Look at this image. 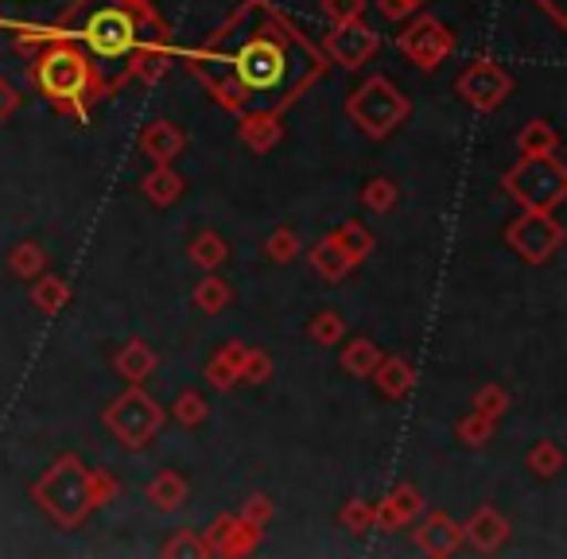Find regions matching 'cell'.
Returning a JSON list of instances; mask_svg holds the SVG:
<instances>
[{"mask_svg": "<svg viewBox=\"0 0 567 559\" xmlns=\"http://www.w3.org/2000/svg\"><path fill=\"white\" fill-rule=\"evenodd\" d=\"M28 79L51 110L74 121H86L90 110L113 94L102 71L63 35H43V48L28 66Z\"/></svg>", "mask_w": 567, "mask_h": 559, "instance_id": "cell-1", "label": "cell"}, {"mask_svg": "<svg viewBox=\"0 0 567 559\" xmlns=\"http://www.w3.org/2000/svg\"><path fill=\"white\" fill-rule=\"evenodd\" d=\"M117 497V482L105 470L86 466L79 455H59L40 482H32V501L55 520L59 528H79L86 517Z\"/></svg>", "mask_w": 567, "mask_h": 559, "instance_id": "cell-2", "label": "cell"}, {"mask_svg": "<svg viewBox=\"0 0 567 559\" xmlns=\"http://www.w3.org/2000/svg\"><path fill=\"white\" fill-rule=\"evenodd\" d=\"M82 40L94 55L125 59L144 40H172V28L152 12L148 0H110L86 17Z\"/></svg>", "mask_w": 567, "mask_h": 559, "instance_id": "cell-3", "label": "cell"}, {"mask_svg": "<svg viewBox=\"0 0 567 559\" xmlns=\"http://www.w3.org/2000/svg\"><path fill=\"white\" fill-rule=\"evenodd\" d=\"M502 190L520 210L551 214L567 198V167L556 159V152L551 156H520L502 175Z\"/></svg>", "mask_w": 567, "mask_h": 559, "instance_id": "cell-4", "label": "cell"}, {"mask_svg": "<svg viewBox=\"0 0 567 559\" xmlns=\"http://www.w3.org/2000/svg\"><path fill=\"white\" fill-rule=\"evenodd\" d=\"M412 113V102L404 97V90H396L385 74L365 79L354 94L347 97V117L354 121V128L370 141H385L389 133L404 125V117Z\"/></svg>", "mask_w": 567, "mask_h": 559, "instance_id": "cell-5", "label": "cell"}, {"mask_svg": "<svg viewBox=\"0 0 567 559\" xmlns=\"http://www.w3.org/2000/svg\"><path fill=\"white\" fill-rule=\"evenodd\" d=\"M102 420L121 447L144 451L159 435V427H164V408H159L141 385H128L121 396H113Z\"/></svg>", "mask_w": 567, "mask_h": 559, "instance_id": "cell-6", "label": "cell"}, {"mask_svg": "<svg viewBox=\"0 0 567 559\" xmlns=\"http://www.w3.org/2000/svg\"><path fill=\"white\" fill-rule=\"evenodd\" d=\"M517 90L513 74L505 71L497 59H474L463 74L455 79V94L471 105L474 113H494L509 102V94Z\"/></svg>", "mask_w": 567, "mask_h": 559, "instance_id": "cell-7", "label": "cell"}, {"mask_svg": "<svg viewBox=\"0 0 567 559\" xmlns=\"http://www.w3.org/2000/svg\"><path fill=\"white\" fill-rule=\"evenodd\" d=\"M505 241L509 249L517 252L525 265H544L559 252L564 245V226H559L551 214H540V210H520L517 218L505 226Z\"/></svg>", "mask_w": 567, "mask_h": 559, "instance_id": "cell-8", "label": "cell"}, {"mask_svg": "<svg viewBox=\"0 0 567 559\" xmlns=\"http://www.w3.org/2000/svg\"><path fill=\"white\" fill-rule=\"evenodd\" d=\"M396 48H401V55L409 59L412 66L432 74L455 55V32L435 17H416L401 35H396Z\"/></svg>", "mask_w": 567, "mask_h": 559, "instance_id": "cell-9", "label": "cell"}, {"mask_svg": "<svg viewBox=\"0 0 567 559\" xmlns=\"http://www.w3.org/2000/svg\"><path fill=\"white\" fill-rule=\"evenodd\" d=\"M381 51V35L373 32L365 20H350V24H334L331 32L323 35V55L331 59L342 71H358L365 66L373 55Z\"/></svg>", "mask_w": 567, "mask_h": 559, "instance_id": "cell-10", "label": "cell"}, {"mask_svg": "<svg viewBox=\"0 0 567 559\" xmlns=\"http://www.w3.org/2000/svg\"><path fill=\"white\" fill-rule=\"evenodd\" d=\"M260 532H265V528L249 525V520H241L237 513H221L203 532V540L210 556H249L260 544Z\"/></svg>", "mask_w": 567, "mask_h": 559, "instance_id": "cell-11", "label": "cell"}, {"mask_svg": "<svg viewBox=\"0 0 567 559\" xmlns=\"http://www.w3.org/2000/svg\"><path fill=\"white\" fill-rule=\"evenodd\" d=\"M237 136H241V144L249 152H257V156H265V152H272L276 144H280L284 136V113L272 110V105H257V110H241L237 113Z\"/></svg>", "mask_w": 567, "mask_h": 559, "instance_id": "cell-12", "label": "cell"}, {"mask_svg": "<svg viewBox=\"0 0 567 559\" xmlns=\"http://www.w3.org/2000/svg\"><path fill=\"white\" fill-rule=\"evenodd\" d=\"M125 59H128V71L121 74V82H144V86H156V82L167 79V71H172V40H144V43H136Z\"/></svg>", "mask_w": 567, "mask_h": 559, "instance_id": "cell-13", "label": "cell"}, {"mask_svg": "<svg viewBox=\"0 0 567 559\" xmlns=\"http://www.w3.org/2000/svg\"><path fill=\"white\" fill-rule=\"evenodd\" d=\"M412 536H416V548L432 559L455 556L463 548V525L455 517H447V513H427Z\"/></svg>", "mask_w": 567, "mask_h": 559, "instance_id": "cell-14", "label": "cell"}, {"mask_svg": "<svg viewBox=\"0 0 567 559\" xmlns=\"http://www.w3.org/2000/svg\"><path fill=\"white\" fill-rule=\"evenodd\" d=\"M373 513H378V525L381 528H412V520L424 517V497H420L416 486H393L385 497H381V505H373Z\"/></svg>", "mask_w": 567, "mask_h": 559, "instance_id": "cell-15", "label": "cell"}, {"mask_svg": "<svg viewBox=\"0 0 567 559\" xmlns=\"http://www.w3.org/2000/svg\"><path fill=\"white\" fill-rule=\"evenodd\" d=\"M463 540L489 556V551H497L505 540H509V520H505L494 505H482V509H474L471 520L463 525Z\"/></svg>", "mask_w": 567, "mask_h": 559, "instance_id": "cell-16", "label": "cell"}, {"mask_svg": "<svg viewBox=\"0 0 567 559\" xmlns=\"http://www.w3.org/2000/svg\"><path fill=\"white\" fill-rule=\"evenodd\" d=\"M183 148H187V133L175 121H152V125H144L141 152L152 164H172V159H179Z\"/></svg>", "mask_w": 567, "mask_h": 559, "instance_id": "cell-17", "label": "cell"}, {"mask_svg": "<svg viewBox=\"0 0 567 559\" xmlns=\"http://www.w3.org/2000/svg\"><path fill=\"white\" fill-rule=\"evenodd\" d=\"M308 260H311V268H316L323 280H331V284H342L350 272H354V260L347 257V252L339 249V241H334L331 234L327 237H319L316 245H311V252H308Z\"/></svg>", "mask_w": 567, "mask_h": 559, "instance_id": "cell-18", "label": "cell"}, {"mask_svg": "<svg viewBox=\"0 0 567 559\" xmlns=\"http://www.w3.org/2000/svg\"><path fill=\"white\" fill-rule=\"evenodd\" d=\"M370 377H373V385L381 389V396H389V401H404V396L416 389V370H412L404 358H381Z\"/></svg>", "mask_w": 567, "mask_h": 559, "instance_id": "cell-19", "label": "cell"}, {"mask_svg": "<svg viewBox=\"0 0 567 559\" xmlns=\"http://www.w3.org/2000/svg\"><path fill=\"white\" fill-rule=\"evenodd\" d=\"M113 370H117V377H125L128 385H144V381L152 377V370H156V354H152L148 342L133 339L113 354Z\"/></svg>", "mask_w": 567, "mask_h": 559, "instance_id": "cell-20", "label": "cell"}, {"mask_svg": "<svg viewBox=\"0 0 567 559\" xmlns=\"http://www.w3.org/2000/svg\"><path fill=\"white\" fill-rule=\"evenodd\" d=\"M141 190L152 206H175L183 198V190H187V183H183V175L172 164H156L141 179Z\"/></svg>", "mask_w": 567, "mask_h": 559, "instance_id": "cell-21", "label": "cell"}, {"mask_svg": "<svg viewBox=\"0 0 567 559\" xmlns=\"http://www.w3.org/2000/svg\"><path fill=\"white\" fill-rule=\"evenodd\" d=\"M241 350L245 342H226V346H218L210 354V362H206L203 377L210 389H218V393H226V389L237 385V362H241Z\"/></svg>", "mask_w": 567, "mask_h": 559, "instance_id": "cell-22", "label": "cell"}, {"mask_svg": "<svg viewBox=\"0 0 567 559\" xmlns=\"http://www.w3.org/2000/svg\"><path fill=\"white\" fill-rule=\"evenodd\" d=\"M74 300L71 284H66L63 276H51V272H40L32 280V303L40 315H59V311L66 308V303Z\"/></svg>", "mask_w": 567, "mask_h": 559, "instance_id": "cell-23", "label": "cell"}, {"mask_svg": "<svg viewBox=\"0 0 567 559\" xmlns=\"http://www.w3.org/2000/svg\"><path fill=\"white\" fill-rule=\"evenodd\" d=\"M148 501H152V509H159V513H175L187 501V478H183L179 470H159L156 478L148 482Z\"/></svg>", "mask_w": 567, "mask_h": 559, "instance_id": "cell-24", "label": "cell"}, {"mask_svg": "<svg viewBox=\"0 0 567 559\" xmlns=\"http://www.w3.org/2000/svg\"><path fill=\"white\" fill-rule=\"evenodd\" d=\"M331 237L339 241V249L347 252V257L354 260V265H365V257L373 252V234L358 218L339 221V226L331 229Z\"/></svg>", "mask_w": 567, "mask_h": 559, "instance_id": "cell-25", "label": "cell"}, {"mask_svg": "<svg viewBox=\"0 0 567 559\" xmlns=\"http://www.w3.org/2000/svg\"><path fill=\"white\" fill-rule=\"evenodd\" d=\"M381 362V346L373 339H354L350 346H342L339 365L350 373V377H370Z\"/></svg>", "mask_w": 567, "mask_h": 559, "instance_id": "cell-26", "label": "cell"}, {"mask_svg": "<svg viewBox=\"0 0 567 559\" xmlns=\"http://www.w3.org/2000/svg\"><path fill=\"white\" fill-rule=\"evenodd\" d=\"M229 303H234V292H229V284L221 280V276L206 272L195 284V308L203 311V315H221Z\"/></svg>", "mask_w": 567, "mask_h": 559, "instance_id": "cell-27", "label": "cell"}, {"mask_svg": "<svg viewBox=\"0 0 567 559\" xmlns=\"http://www.w3.org/2000/svg\"><path fill=\"white\" fill-rule=\"evenodd\" d=\"M559 148V133L548 121H528L517 133V152L520 156H551Z\"/></svg>", "mask_w": 567, "mask_h": 559, "instance_id": "cell-28", "label": "cell"}, {"mask_svg": "<svg viewBox=\"0 0 567 559\" xmlns=\"http://www.w3.org/2000/svg\"><path fill=\"white\" fill-rule=\"evenodd\" d=\"M229 257V245L221 241L214 229H203V234H195V241H190V265L203 268V272H214V268H221Z\"/></svg>", "mask_w": 567, "mask_h": 559, "instance_id": "cell-29", "label": "cell"}, {"mask_svg": "<svg viewBox=\"0 0 567 559\" xmlns=\"http://www.w3.org/2000/svg\"><path fill=\"white\" fill-rule=\"evenodd\" d=\"M9 268L20 280H35L40 272H48V252H43L40 241H20L17 249L9 252Z\"/></svg>", "mask_w": 567, "mask_h": 559, "instance_id": "cell-30", "label": "cell"}, {"mask_svg": "<svg viewBox=\"0 0 567 559\" xmlns=\"http://www.w3.org/2000/svg\"><path fill=\"white\" fill-rule=\"evenodd\" d=\"M396 198H401V190H396L393 179H385V175H373V179L362 183V206L373 214H389L396 206Z\"/></svg>", "mask_w": 567, "mask_h": 559, "instance_id": "cell-31", "label": "cell"}, {"mask_svg": "<svg viewBox=\"0 0 567 559\" xmlns=\"http://www.w3.org/2000/svg\"><path fill=\"white\" fill-rule=\"evenodd\" d=\"M494 424H497V420H489V416H482V412L471 408L455 424V435H458V443H463V447H486V443L494 439Z\"/></svg>", "mask_w": 567, "mask_h": 559, "instance_id": "cell-32", "label": "cell"}, {"mask_svg": "<svg viewBox=\"0 0 567 559\" xmlns=\"http://www.w3.org/2000/svg\"><path fill=\"white\" fill-rule=\"evenodd\" d=\"M265 252L272 265H292V260L300 257V234H296L292 226H276L265 241Z\"/></svg>", "mask_w": 567, "mask_h": 559, "instance_id": "cell-33", "label": "cell"}, {"mask_svg": "<svg viewBox=\"0 0 567 559\" xmlns=\"http://www.w3.org/2000/svg\"><path fill=\"white\" fill-rule=\"evenodd\" d=\"M528 470L536 474V478H556L559 470H564V451H559V443H551V439H544V443H536L533 451H528Z\"/></svg>", "mask_w": 567, "mask_h": 559, "instance_id": "cell-34", "label": "cell"}, {"mask_svg": "<svg viewBox=\"0 0 567 559\" xmlns=\"http://www.w3.org/2000/svg\"><path fill=\"white\" fill-rule=\"evenodd\" d=\"M172 416L179 420L183 427H203L206 416H210V408H206V396L195 393V389H183V393L175 396V404H172Z\"/></svg>", "mask_w": 567, "mask_h": 559, "instance_id": "cell-35", "label": "cell"}, {"mask_svg": "<svg viewBox=\"0 0 567 559\" xmlns=\"http://www.w3.org/2000/svg\"><path fill=\"white\" fill-rule=\"evenodd\" d=\"M339 525L347 528V532H354V536H370L373 528H378V513H373V505H370V501H362V497H354V501L342 505Z\"/></svg>", "mask_w": 567, "mask_h": 559, "instance_id": "cell-36", "label": "cell"}, {"mask_svg": "<svg viewBox=\"0 0 567 559\" xmlns=\"http://www.w3.org/2000/svg\"><path fill=\"white\" fill-rule=\"evenodd\" d=\"M268 377H272V358L257 346H245L241 362H237V381H245V385H265Z\"/></svg>", "mask_w": 567, "mask_h": 559, "instance_id": "cell-37", "label": "cell"}, {"mask_svg": "<svg viewBox=\"0 0 567 559\" xmlns=\"http://www.w3.org/2000/svg\"><path fill=\"white\" fill-rule=\"evenodd\" d=\"M159 551H164L167 559H203V556H210V551H206L203 532H195V528H179V532H172V540H167Z\"/></svg>", "mask_w": 567, "mask_h": 559, "instance_id": "cell-38", "label": "cell"}, {"mask_svg": "<svg viewBox=\"0 0 567 559\" xmlns=\"http://www.w3.org/2000/svg\"><path fill=\"white\" fill-rule=\"evenodd\" d=\"M342 334H347V323H342L339 311H319L308 323V339L316 342V346H339Z\"/></svg>", "mask_w": 567, "mask_h": 559, "instance_id": "cell-39", "label": "cell"}, {"mask_svg": "<svg viewBox=\"0 0 567 559\" xmlns=\"http://www.w3.org/2000/svg\"><path fill=\"white\" fill-rule=\"evenodd\" d=\"M474 412H482V416H489V420H502L505 412H509V393H505L502 385H482L478 393H474Z\"/></svg>", "mask_w": 567, "mask_h": 559, "instance_id": "cell-40", "label": "cell"}, {"mask_svg": "<svg viewBox=\"0 0 567 559\" xmlns=\"http://www.w3.org/2000/svg\"><path fill=\"white\" fill-rule=\"evenodd\" d=\"M323 17L334 24H350V20L365 17V0H323Z\"/></svg>", "mask_w": 567, "mask_h": 559, "instance_id": "cell-41", "label": "cell"}, {"mask_svg": "<svg viewBox=\"0 0 567 559\" xmlns=\"http://www.w3.org/2000/svg\"><path fill=\"white\" fill-rule=\"evenodd\" d=\"M237 517L249 520V525H257V528H265L268 520H272V501H268V494L245 497V505H241V513H237Z\"/></svg>", "mask_w": 567, "mask_h": 559, "instance_id": "cell-42", "label": "cell"}, {"mask_svg": "<svg viewBox=\"0 0 567 559\" xmlns=\"http://www.w3.org/2000/svg\"><path fill=\"white\" fill-rule=\"evenodd\" d=\"M20 105H24V97H20V90L12 86L9 79H0V121H9L20 113Z\"/></svg>", "mask_w": 567, "mask_h": 559, "instance_id": "cell-43", "label": "cell"}, {"mask_svg": "<svg viewBox=\"0 0 567 559\" xmlns=\"http://www.w3.org/2000/svg\"><path fill=\"white\" fill-rule=\"evenodd\" d=\"M378 12L385 20H409L416 12V4H409V0H378Z\"/></svg>", "mask_w": 567, "mask_h": 559, "instance_id": "cell-44", "label": "cell"}, {"mask_svg": "<svg viewBox=\"0 0 567 559\" xmlns=\"http://www.w3.org/2000/svg\"><path fill=\"white\" fill-rule=\"evenodd\" d=\"M409 4H416V9H420V4H424V0H409Z\"/></svg>", "mask_w": 567, "mask_h": 559, "instance_id": "cell-45", "label": "cell"}]
</instances>
